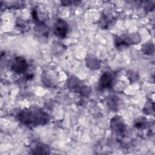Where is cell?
<instances>
[{
  "label": "cell",
  "mask_w": 155,
  "mask_h": 155,
  "mask_svg": "<svg viewBox=\"0 0 155 155\" xmlns=\"http://www.w3.org/2000/svg\"><path fill=\"white\" fill-rule=\"evenodd\" d=\"M18 120L27 127H37L46 124L49 121V116L43 110L37 107H30L19 111Z\"/></svg>",
  "instance_id": "6da1fadb"
},
{
  "label": "cell",
  "mask_w": 155,
  "mask_h": 155,
  "mask_svg": "<svg viewBox=\"0 0 155 155\" xmlns=\"http://www.w3.org/2000/svg\"><path fill=\"white\" fill-rule=\"evenodd\" d=\"M140 37L137 33H131L129 35L116 36L114 39V44L117 48H124L131 44H136L139 42Z\"/></svg>",
  "instance_id": "7a4b0ae2"
},
{
  "label": "cell",
  "mask_w": 155,
  "mask_h": 155,
  "mask_svg": "<svg viewBox=\"0 0 155 155\" xmlns=\"http://www.w3.org/2000/svg\"><path fill=\"white\" fill-rule=\"evenodd\" d=\"M53 28L54 35L59 39L65 38L68 32V24L62 19H58L54 22Z\"/></svg>",
  "instance_id": "3957f363"
},
{
  "label": "cell",
  "mask_w": 155,
  "mask_h": 155,
  "mask_svg": "<svg viewBox=\"0 0 155 155\" xmlns=\"http://www.w3.org/2000/svg\"><path fill=\"white\" fill-rule=\"evenodd\" d=\"M68 85L70 88L76 90L84 96H88L90 91L89 88L82 84L79 79L76 77H71L69 79Z\"/></svg>",
  "instance_id": "277c9868"
},
{
  "label": "cell",
  "mask_w": 155,
  "mask_h": 155,
  "mask_svg": "<svg viewBox=\"0 0 155 155\" xmlns=\"http://www.w3.org/2000/svg\"><path fill=\"white\" fill-rule=\"evenodd\" d=\"M28 68V64L22 57H16L11 64L12 70L17 74L24 73Z\"/></svg>",
  "instance_id": "5b68a950"
},
{
  "label": "cell",
  "mask_w": 155,
  "mask_h": 155,
  "mask_svg": "<svg viewBox=\"0 0 155 155\" xmlns=\"http://www.w3.org/2000/svg\"><path fill=\"white\" fill-rule=\"evenodd\" d=\"M113 76L110 72H104L99 80L98 87L101 90L112 88L113 85Z\"/></svg>",
  "instance_id": "8992f818"
},
{
  "label": "cell",
  "mask_w": 155,
  "mask_h": 155,
  "mask_svg": "<svg viewBox=\"0 0 155 155\" xmlns=\"http://www.w3.org/2000/svg\"><path fill=\"white\" fill-rule=\"evenodd\" d=\"M111 129L116 133H122L125 131L126 125L120 116H114L110 120Z\"/></svg>",
  "instance_id": "52a82bcc"
},
{
  "label": "cell",
  "mask_w": 155,
  "mask_h": 155,
  "mask_svg": "<svg viewBox=\"0 0 155 155\" xmlns=\"http://www.w3.org/2000/svg\"><path fill=\"white\" fill-rule=\"evenodd\" d=\"M87 66L91 70H96L101 66L100 61L93 54H88L85 59Z\"/></svg>",
  "instance_id": "ba28073f"
},
{
  "label": "cell",
  "mask_w": 155,
  "mask_h": 155,
  "mask_svg": "<svg viewBox=\"0 0 155 155\" xmlns=\"http://www.w3.org/2000/svg\"><path fill=\"white\" fill-rule=\"evenodd\" d=\"M32 154H49L50 148L47 145H45L43 143H35L34 146L31 148Z\"/></svg>",
  "instance_id": "9c48e42d"
},
{
  "label": "cell",
  "mask_w": 155,
  "mask_h": 155,
  "mask_svg": "<svg viewBox=\"0 0 155 155\" xmlns=\"http://www.w3.org/2000/svg\"><path fill=\"white\" fill-rule=\"evenodd\" d=\"M113 20V19L111 16L104 15L102 16L100 25L101 27L104 28H107L111 24Z\"/></svg>",
  "instance_id": "30bf717a"
},
{
  "label": "cell",
  "mask_w": 155,
  "mask_h": 155,
  "mask_svg": "<svg viewBox=\"0 0 155 155\" xmlns=\"http://www.w3.org/2000/svg\"><path fill=\"white\" fill-rule=\"evenodd\" d=\"M142 50L144 54H151L154 53V45L150 42H147L142 45Z\"/></svg>",
  "instance_id": "8fae6325"
},
{
  "label": "cell",
  "mask_w": 155,
  "mask_h": 155,
  "mask_svg": "<svg viewBox=\"0 0 155 155\" xmlns=\"http://www.w3.org/2000/svg\"><path fill=\"white\" fill-rule=\"evenodd\" d=\"M147 125V120L144 117H140L135 121L134 126L139 129L145 128Z\"/></svg>",
  "instance_id": "7c38bea8"
},
{
  "label": "cell",
  "mask_w": 155,
  "mask_h": 155,
  "mask_svg": "<svg viewBox=\"0 0 155 155\" xmlns=\"http://www.w3.org/2000/svg\"><path fill=\"white\" fill-rule=\"evenodd\" d=\"M107 104L111 109L112 110L116 109V107L117 106V97H116V96H111L108 97L107 101Z\"/></svg>",
  "instance_id": "4fadbf2b"
},
{
  "label": "cell",
  "mask_w": 155,
  "mask_h": 155,
  "mask_svg": "<svg viewBox=\"0 0 155 155\" xmlns=\"http://www.w3.org/2000/svg\"><path fill=\"white\" fill-rule=\"evenodd\" d=\"M128 78L130 82H134L138 78V76H137V74L136 73V72L133 71H130V72L128 73Z\"/></svg>",
  "instance_id": "5bb4252c"
},
{
  "label": "cell",
  "mask_w": 155,
  "mask_h": 155,
  "mask_svg": "<svg viewBox=\"0 0 155 155\" xmlns=\"http://www.w3.org/2000/svg\"><path fill=\"white\" fill-rule=\"evenodd\" d=\"M17 25L18 26V28H19L21 30H25L27 28V24H26L25 22L24 21H19V22L17 23Z\"/></svg>",
  "instance_id": "9a60e30c"
},
{
  "label": "cell",
  "mask_w": 155,
  "mask_h": 155,
  "mask_svg": "<svg viewBox=\"0 0 155 155\" xmlns=\"http://www.w3.org/2000/svg\"><path fill=\"white\" fill-rule=\"evenodd\" d=\"M80 1H62L61 3L62 4L64 5H76L78 4Z\"/></svg>",
  "instance_id": "2e32d148"
}]
</instances>
